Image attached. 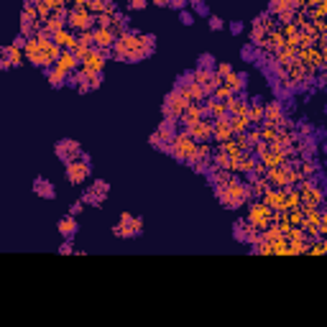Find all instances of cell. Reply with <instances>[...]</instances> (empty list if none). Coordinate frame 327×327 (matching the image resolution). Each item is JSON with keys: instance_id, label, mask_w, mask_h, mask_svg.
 <instances>
[{"instance_id": "obj_18", "label": "cell", "mask_w": 327, "mask_h": 327, "mask_svg": "<svg viewBox=\"0 0 327 327\" xmlns=\"http://www.w3.org/2000/svg\"><path fill=\"white\" fill-rule=\"evenodd\" d=\"M225 23H223V18H217V16H210V28L212 31H220Z\"/></svg>"}, {"instance_id": "obj_7", "label": "cell", "mask_w": 327, "mask_h": 327, "mask_svg": "<svg viewBox=\"0 0 327 327\" xmlns=\"http://www.w3.org/2000/svg\"><path fill=\"white\" fill-rule=\"evenodd\" d=\"M87 174H90V164H82V161L67 164V179L72 184H82V182L87 179Z\"/></svg>"}, {"instance_id": "obj_14", "label": "cell", "mask_w": 327, "mask_h": 327, "mask_svg": "<svg viewBox=\"0 0 327 327\" xmlns=\"http://www.w3.org/2000/svg\"><path fill=\"white\" fill-rule=\"evenodd\" d=\"M46 77H49V85H51V87H62L64 82H67V74H64L62 69H57V67H54V69H49V72H46Z\"/></svg>"}, {"instance_id": "obj_8", "label": "cell", "mask_w": 327, "mask_h": 327, "mask_svg": "<svg viewBox=\"0 0 327 327\" xmlns=\"http://www.w3.org/2000/svg\"><path fill=\"white\" fill-rule=\"evenodd\" d=\"M92 41H95L97 51H105V49H110V46L115 44V33L107 31V28H97V31L92 33Z\"/></svg>"}, {"instance_id": "obj_5", "label": "cell", "mask_w": 327, "mask_h": 327, "mask_svg": "<svg viewBox=\"0 0 327 327\" xmlns=\"http://www.w3.org/2000/svg\"><path fill=\"white\" fill-rule=\"evenodd\" d=\"M187 136L194 141H207V138H212V123H204V120H194V123H189L187 126Z\"/></svg>"}, {"instance_id": "obj_15", "label": "cell", "mask_w": 327, "mask_h": 327, "mask_svg": "<svg viewBox=\"0 0 327 327\" xmlns=\"http://www.w3.org/2000/svg\"><path fill=\"white\" fill-rule=\"evenodd\" d=\"M189 8H192L197 16H210V6H204V3H189Z\"/></svg>"}, {"instance_id": "obj_1", "label": "cell", "mask_w": 327, "mask_h": 327, "mask_svg": "<svg viewBox=\"0 0 327 327\" xmlns=\"http://www.w3.org/2000/svg\"><path fill=\"white\" fill-rule=\"evenodd\" d=\"M194 151H197V143H194L187 133H179V136H174V141L169 143V151H167V153H172L177 161H192V158H194Z\"/></svg>"}, {"instance_id": "obj_10", "label": "cell", "mask_w": 327, "mask_h": 327, "mask_svg": "<svg viewBox=\"0 0 327 327\" xmlns=\"http://www.w3.org/2000/svg\"><path fill=\"white\" fill-rule=\"evenodd\" d=\"M54 44H57L62 51H74V46H77V38H74L69 31H59V33L54 36Z\"/></svg>"}, {"instance_id": "obj_6", "label": "cell", "mask_w": 327, "mask_h": 327, "mask_svg": "<svg viewBox=\"0 0 327 327\" xmlns=\"http://www.w3.org/2000/svg\"><path fill=\"white\" fill-rule=\"evenodd\" d=\"M67 23H69L72 28L82 31V33H87V28L95 23V16H90V13H82V11H72V13H67Z\"/></svg>"}, {"instance_id": "obj_11", "label": "cell", "mask_w": 327, "mask_h": 327, "mask_svg": "<svg viewBox=\"0 0 327 327\" xmlns=\"http://www.w3.org/2000/svg\"><path fill=\"white\" fill-rule=\"evenodd\" d=\"M79 62L74 59V54L72 51H62L59 54V59H57V69H62L64 74H69V72H74V67H77Z\"/></svg>"}, {"instance_id": "obj_17", "label": "cell", "mask_w": 327, "mask_h": 327, "mask_svg": "<svg viewBox=\"0 0 327 327\" xmlns=\"http://www.w3.org/2000/svg\"><path fill=\"white\" fill-rule=\"evenodd\" d=\"M179 21H182L184 26H192V23H194V16L187 13V11H182V13H179Z\"/></svg>"}, {"instance_id": "obj_22", "label": "cell", "mask_w": 327, "mask_h": 327, "mask_svg": "<svg viewBox=\"0 0 327 327\" xmlns=\"http://www.w3.org/2000/svg\"><path fill=\"white\" fill-rule=\"evenodd\" d=\"M240 31H243V23H238V21H235V23L230 26V33H240Z\"/></svg>"}, {"instance_id": "obj_21", "label": "cell", "mask_w": 327, "mask_h": 327, "mask_svg": "<svg viewBox=\"0 0 327 327\" xmlns=\"http://www.w3.org/2000/svg\"><path fill=\"white\" fill-rule=\"evenodd\" d=\"M59 253H74V248H72V243H69V240L62 245V248H59Z\"/></svg>"}, {"instance_id": "obj_19", "label": "cell", "mask_w": 327, "mask_h": 327, "mask_svg": "<svg viewBox=\"0 0 327 327\" xmlns=\"http://www.w3.org/2000/svg\"><path fill=\"white\" fill-rule=\"evenodd\" d=\"M240 57H243V59H253V57H256L253 46H243V49H240Z\"/></svg>"}, {"instance_id": "obj_12", "label": "cell", "mask_w": 327, "mask_h": 327, "mask_svg": "<svg viewBox=\"0 0 327 327\" xmlns=\"http://www.w3.org/2000/svg\"><path fill=\"white\" fill-rule=\"evenodd\" d=\"M59 233L64 235V238H74L77 235V217H72V215H67V217H62L59 220Z\"/></svg>"}, {"instance_id": "obj_16", "label": "cell", "mask_w": 327, "mask_h": 327, "mask_svg": "<svg viewBox=\"0 0 327 327\" xmlns=\"http://www.w3.org/2000/svg\"><path fill=\"white\" fill-rule=\"evenodd\" d=\"M128 11H146V0H133V3H128Z\"/></svg>"}, {"instance_id": "obj_9", "label": "cell", "mask_w": 327, "mask_h": 327, "mask_svg": "<svg viewBox=\"0 0 327 327\" xmlns=\"http://www.w3.org/2000/svg\"><path fill=\"white\" fill-rule=\"evenodd\" d=\"M212 136H215V141L217 143H228V138L233 136V131H230V126H228V120L225 118H220L215 126H212Z\"/></svg>"}, {"instance_id": "obj_3", "label": "cell", "mask_w": 327, "mask_h": 327, "mask_svg": "<svg viewBox=\"0 0 327 327\" xmlns=\"http://www.w3.org/2000/svg\"><path fill=\"white\" fill-rule=\"evenodd\" d=\"M102 67H105V51L92 49V51L87 54V59L82 62V74H87V77H100V74H102Z\"/></svg>"}, {"instance_id": "obj_20", "label": "cell", "mask_w": 327, "mask_h": 327, "mask_svg": "<svg viewBox=\"0 0 327 327\" xmlns=\"http://www.w3.org/2000/svg\"><path fill=\"white\" fill-rule=\"evenodd\" d=\"M82 207H85V202H82V199H79V202H74V207L69 210V215H72V217H77V215L82 212Z\"/></svg>"}, {"instance_id": "obj_13", "label": "cell", "mask_w": 327, "mask_h": 327, "mask_svg": "<svg viewBox=\"0 0 327 327\" xmlns=\"http://www.w3.org/2000/svg\"><path fill=\"white\" fill-rule=\"evenodd\" d=\"M33 192H36L38 197H44V199H54V197H57L54 187H51L46 179H36V182H33Z\"/></svg>"}, {"instance_id": "obj_4", "label": "cell", "mask_w": 327, "mask_h": 327, "mask_svg": "<svg viewBox=\"0 0 327 327\" xmlns=\"http://www.w3.org/2000/svg\"><path fill=\"white\" fill-rule=\"evenodd\" d=\"M57 156H59L64 164H72V161H77V158L82 156V148H79L77 141H59V143H57Z\"/></svg>"}, {"instance_id": "obj_2", "label": "cell", "mask_w": 327, "mask_h": 327, "mask_svg": "<svg viewBox=\"0 0 327 327\" xmlns=\"http://www.w3.org/2000/svg\"><path fill=\"white\" fill-rule=\"evenodd\" d=\"M143 230V220L141 217H133V215H128V212H123L120 215V225L113 230L118 238H136L138 233Z\"/></svg>"}]
</instances>
